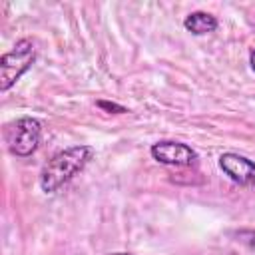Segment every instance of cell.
Here are the masks:
<instances>
[{
  "instance_id": "cell-1",
  "label": "cell",
  "mask_w": 255,
  "mask_h": 255,
  "mask_svg": "<svg viewBox=\"0 0 255 255\" xmlns=\"http://www.w3.org/2000/svg\"><path fill=\"white\" fill-rule=\"evenodd\" d=\"M94 157L92 145H72L54 153L42 167L40 187L44 193H56L66 183L72 181L76 173H80L88 161Z\"/></svg>"
},
{
  "instance_id": "cell-2",
  "label": "cell",
  "mask_w": 255,
  "mask_h": 255,
  "mask_svg": "<svg viewBox=\"0 0 255 255\" xmlns=\"http://www.w3.org/2000/svg\"><path fill=\"white\" fill-rule=\"evenodd\" d=\"M34 60H36L34 42L28 38L18 40L14 48L0 58V92H8L20 80V76L30 70Z\"/></svg>"
},
{
  "instance_id": "cell-3",
  "label": "cell",
  "mask_w": 255,
  "mask_h": 255,
  "mask_svg": "<svg viewBox=\"0 0 255 255\" xmlns=\"http://www.w3.org/2000/svg\"><path fill=\"white\" fill-rule=\"evenodd\" d=\"M40 135H42V124L36 118L30 116L18 118L6 128V143L10 153L16 157L32 155L40 145Z\"/></svg>"
},
{
  "instance_id": "cell-4",
  "label": "cell",
  "mask_w": 255,
  "mask_h": 255,
  "mask_svg": "<svg viewBox=\"0 0 255 255\" xmlns=\"http://www.w3.org/2000/svg\"><path fill=\"white\" fill-rule=\"evenodd\" d=\"M149 153H151V157H153L157 163L175 165V167L191 165V163L197 159V153H195L187 143L173 141V139H163V141L153 143V145L149 147Z\"/></svg>"
},
{
  "instance_id": "cell-5",
  "label": "cell",
  "mask_w": 255,
  "mask_h": 255,
  "mask_svg": "<svg viewBox=\"0 0 255 255\" xmlns=\"http://www.w3.org/2000/svg\"><path fill=\"white\" fill-rule=\"evenodd\" d=\"M219 167L237 185L249 187L255 183V161H251L245 155H239L235 151H225L219 155Z\"/></svg>"
},
{
  "instance_id": "cell-6",
  "label": "cell",
  "mask_w": 255,
  "mask_h": 255,
  "mask_svg": "<svg viewBox=\"0 0 255 255\" xmlns=\"http://www.w3.org/2000/svg\"><path fill=\"white\" fill-rule=\"evenodd\" d=\"M183 26H185L187 32H191L195 36H203V34H209V32L217 30V18L209 12L197 10V12H191V14L185 16Z\"/></svg>"
},
{
  "instance_id": "cell-7",
  "label": "cell",
  "mask_w": 255,
  "mask_h": 255,
  "mask_svg": "<svg viewBox=\"0 0 255 255\" xmlns=\"http://www.w3.org/2000/svg\"><path fill=\"white\" fill-rule=\"evenodd\" d=\"M98 108H102V110H106L110 114H126L128 112V108H124L120 104H114V102H106V100H100L98 102Z\"/></svg>"
},
{
  "instance_id": "cell-8",
  "label": "cell",
  "mask_w": 255,
  "mask_h": 255,
  "mask_svg": "<svg viewBox=\"0 0 255 255\" xmlns=\"http://www.w3.org/2000/svg\"><path fill=\"white\" fill-rule=\"evenodd\" d=\"M249 64H251V68L255 70V48H253V52H251V56H249Z\"/></svg>"
},
{
  "instance_id": "cell-9",
  "label": "cell",
  "mask_w": 255,
  "mask_h": 255,
  "mask_svg": "<svg viewBox=\"0 0 255 255\" xmlns=\"http://www.w3.org/2000/svg\"><path fill=\"white\" fill-rule=\"evenodd\" d=\"M110 255H131V253H110Z\"/></svg>"
}]
</instances>
